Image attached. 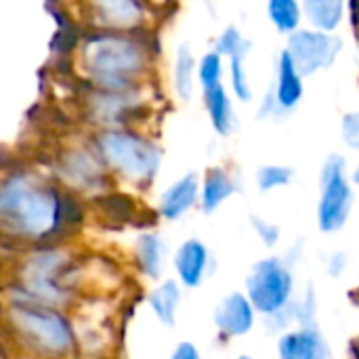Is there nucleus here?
<instances>
[{
	"mask_svg": "<svg viewBox=\"0 0 359 359\" xmlns=\"http://www.w3.org/2000/svg\"><path fill=\"white\" fill-rule=\"evenodd\" d=\"M0 215L4 225L27 238H48L65 227L63 198L55 189L32 185L25 175H13L0 191Z\"/></svg>",
	"mask_w": 359,
	"mask_h": 359,
	"instance_id": "obj_1",
	"label": "nucleus"
},
{
	"mask_svg": "<svg viewBox=\"0 0 359 359\" xmlns=\"http://www.w3.org/2000/svg\"><path fill=\"white\" fill-rule=\"evenodd\" d=\"M84 63L97 84L118 93L130 86L135 74L145 67V53L135 38L103 32L88 38L84 46Z\"/></svg>",
	"mask_w": 359,
	"mask_h": 359,
	"instance_id": "obj_2",
	"label": "nucleus"
},
{
	"mask_svg": "<svg viewBox=\"0 0 359 359\" xmlns=\"http://www.w3.org/2000/svg\"><path fill=\"white\" fill-rule=\"evenodd\" d=\"M8 322L15 332H19L32 347L44 353L61 355L74 345V334L69 324L53 309L36 303H13L8 309Z\"/></svg>",
	"mask_w": 359,
	"mask_h": 359,
	"instance_id": "obj_3",
	"label": "nucleus"
},
{
	"mask_svg": "<svg viewBox=\"0 0 359 359\" xmlns=\"http://www.w3.org/2000/svg\"><path fill=\"white\" fill-rule=\"evenodd\" d=\"M99 147L105 160L133 181H145L156 175L160 164V149L133 133H103Z\"/></svg>",
	"mask_w": 359,
	"mask_h": 359,
	"instance_id": "obj_4",
	"label": "nucleus"
},
{
	"mask_svg": "<svg viewBox=\"0 0 359 359\" xmlns=\"http://www.w3.org/2000/svg\"><path fill=\"white\" fill-rule=\"evenodd\" d=\"M250 303L269 316L288 307L292 294V276L280 259H265L252 267L246 280Z\"/></svg>",
	"mask_w": 359,
	"mask_h": 359,
	"instance_id": "obj_5",
	"label": "nucleus"
},
{
	"mask_svg": "<svg viewBox=\"0 0 359 359\" xmlns=\"http://www.w3.org/2000/svg\"><path fill=\"white\" fill-rule=\"evenodd\" d=\"M353 206V191L345 179V158L330 156L322 170V200L318 221L324 231H337L347 223Z\"/></svg>",
	"mask_w": 359,
	"mask_h": 359,
	"instance_id": "obj_6",
	"label": "nucleus"
},
{
	"mask_svg": "<svg viewBox=\"0 0 359 359\" xmlns=\"http://www.w3.org/2000/svg\"><path fill=\"white\" fill-rule=\"evenodd\" d=\"M343 46V40L337 36H328L322 32H297L288 40V53L299 69V74L309 76L322 67L332 65L339 50Z\"/></svg>",
	"mask_w": 359,
	"mask_h": 359,
	"instance_id": "obj_7",
	"label": "nucleus"
},
{
	"mask_svg": "<svg viewBox=\"0 0 359 359\" xmlns=\"http://www.w3.org/2000/svg\"><path fill=\"white\" fill-rule=\"evenodd\" d=\"M215 324L225 337H242L255 324V311L250 299L240 292H233L221 301L215 311Z\"/></svg>",
	"mask_w": 359,
	"mask_h": 359,
	"instance_id": "obj_8",
	"label": "nucleus"
},
{
	"mask_svg": "<svg viewBox=\"0 0 359 359\" xmlns=\"http://www.w3.org/2000/svg\"><path fill=\"white\" fill-rule=\"evenodd\" d=\"M175 265H177V273H179L181 282L187 288L200 286V282L204 280V273H206V265H208L206 246L198 240H187L179 248V252L175 257Z\"/></svg>",
	"mask_w": 359,
	"mask_h": 359,
	"instance_id": "obj_9",
	"label": "nucleus"
},
{
	"mask_svg": "<svg viewBox=\"0 0 359 359\" xmlns=\"http://www.w3.org/2000/svg\"><path fill=\"white\" fill-rule=\"evenodd\" d=\"M198 198V177L185 175L177 183H172L160 198V212L164 219L175 221L183 212H187Z\"/></svg>",
	"mask_w": 359,
	"mask_h": 359,
	"instance_id": "obj_10",
	"label": "nucleus"
},
{
	"mask_svg": "<svg viewBox=\"0 0 359 359\" xmlns=\"http://www.w3.org/2000/svg\"><path fill=\"white\" fill-rule=\"evenodd\" d=\"M303 97V80L288 50H282L278 63V88L276 101L282 109H292Z\"/></svg>",
	"mask_w": 359,
	"mask_h": 359,
	"instance_id": "obj_11",
	"label": "nucleus"
},
{
	"mask_svg": "<svg viewBox=\"0 0 359 359\" xmlns=\"http://www.w3.org/2000/svg\"><path fill=\"white\" fill-rule=\"evenodd\" d=\"M65 177L78 187H97L101 183V166L86 151H76L65 158Z\"/></svg>",
	"mask_w": 359,
	"mask_h": 359,
	"instance_id": "obj_12",
	"label": "nucleus"
},
{
	"mask_svg": "<svg viewBox=\"0 0 359 359\" xmlns=\"http://www.w3.org/2000/svg\"><path fill=\"white\" fill-rule=\"evenodd\" d=\"M236 183L223 168H210L204 179V189H202V208L206 212H212L236 191Z\"/></svg>",
	"mask_w": 359,
	"mask_h": 359,
	"instance_id": "obj_13",
	"label": "nucleus"
},
{
	"mask_svg": "<svg viewBox=\"0 0 359 359\" xmlns=\"http://www.w3.org/2000/svg\"><path fill=\"white\" fill-rule=\"evenodd\" d=\"M137 259L145 276L158 278L162 271V259H164V242L156 233H143L137 240Z\"/></svg>",
	"mask_w": 359,
	"mask_h": 359,
	"instance_id": "obj_14",
	"label": "nucleus"
},
{
	"mask_svg": "<svg viewBox=\"0 0 359 359\" xmlns=\"http://www.w3.org/2000/svg\"><path fill=\"white\" fill-rule=\"evenodd\" d=\"M95 8L103 15V19L118 27H133L143 17V6L130 0H114V2H99Z\"/></svg>",
	"mask_w": 359,
	"mask_h": 359,
	"instance_id": "obj_15",
	"label": "nucleus"
},
{
	"mask_svg": "<svg viewBox=\"0 0 359 359\" xmlns=\"http://www.w3.org/2000/svg\"><path fill=\"white\" fill-rule=\"evenodd\" d=\"M179 299H181V292H179L177 282H172V280L158 286L149 294V305L164 326H175V311L179 307Z\"/></svg>",
	"mask_w": 359,
	"mask_h": 359,
	"instance_id": "obj_16",
	"label": "nucleus"
},
{
	"mask_svg": "<svg viewBox=\"0 0 359 359\" xmlns=\"http://www.w3.org/2000/svg\"><path fill=\"white\" fill-rule=\"evenodd\" d=\"M206 107H208L215 130L219 135H229L231 124H233V114H231V101L223 86L206 90Z\"/></svg>",
	"mask_w": 359,
	"mask_h": 359,
	"instance_id": "obj_17",
	"label": "nucleus"
},
{
	"mask_svg": "<svg viewBox=\"0 0 359 359\" xmlns=\"http://www.w3.org/2000/svg\"><path fill=\"white\" fill-rule=\"evenodd\" d=\"M309 19L322 29H334L343 17V2L339 0H309L305 2Z\"/></svg>",
	"mask_w": 359,
	"mask_h": 359,
	"instance_id": "obj_18",
	"label": "nucleus"
},
{
	"mask_svg": "<svg viewBox=\"0 0 359 359\" xmlns=\"http://www.w3.org/2000/svg\"><path fill=\"white\" fill-rule=\"evenodd\" d=\"M194 55L189 50V44H181L177 53V63H175V88L181 99H189L194 93Z\"/></svg>",
	"mask_w": 359,
	"mask_h": 359,
	"instance_id": "obj_19",
	"label": "nucleus"
},
{
	"mask_svg": "<svg viewBox=\"0 0 359 359\" xmlns=\"http://www.w3.org/2000/svg\"><path fill=\"white\" fill-rule=\"evenodd\" d=\"M294 345H297L299 359H332L326 341L313 328H305V330L297 332L294 334Z\"/></svg>",
	"mask_w": 359,
	"mask_h": 359,
	"instance_id": "obj_20",
	"label": "nucleus"
},
{
	"mask_svg": "<svg viewBox=\"0 0 359 359\" xmlns=\"http://www.w3.org/2000/svg\"><path fill=\"white\" fill-rule=\"evenodd\" d=\"M267 13L280 32H292L301 21V6L294 0H271Z\"/></svg>",
	"mask_w": 359,
	"mask_h": 359,
	"instance_id": "obj_21",
	"label": "nucleus"
},
{
	"mask_svg": "<svg viewBox=\"0 0 359 359\" xmlns=\"http://www.w3.org/2000/svg\"><path fill=\"white\" fill-rule=\"evenodd\" d=\"M248 48H250V42L240 34L238 27L231 25V27H227V29L221 34L215 53H219V55H229L231 59H244V55L248 53Z\"/></svg>",
	"mask_w": 359,
	"mask_h": 359,
	"instance_id": "obj_22",
	"label": "nucleus"
},
{
	"mask_svg": "<svg viewBox=\"0 0 359 359\" xmlns=\"http://www.w3.org/2000/svg\"><path fill=\"white\" fill-rule=\"evenodd\" d=\"M198 72H200V80L204 84V90H212V88L221 86V72H223L221 69V55L219 53H208L202 59Z\"/></svg>",
	"mask_w": 359,
	"mask_h": 359,
	"instance_id": "obj_23",
	"label": "nucleus"
},
{
	"mask_svg": "<svg viewBox=\"0 0 359 359\" xmlns=\"http://www.w3.org/2000/svg\"><path fill=\"white\" fill-rule=\"evenodd\" d=\"M292 179V170L286 166H263L259 170V187L261 191H269L286 185Z\"/></svg>",
	"mask_w": 359,
	"mask_h": 359,
	"instance_id": "obj_24",
	"label": "nucleus"
},
{
	"mask_svg": "<svg viewBox=\"0 0 359 359\" xmlns=\"http://www.w3.org/2000/svg\"><path fill=\"white\" fill-rule=\"evenodd\" d=\"M101 202H103V206L107 208V212L111 215V219H128L130 212H133V200L126 198V196L114 194V196L103 198Z\"/></svg>",
	"mask_w": 359,
	"mask_h": 359,
	"instance_id": "obj_25",
	"label": "nucleus"
},
{
	"mask_svg": "<svg viewBox=\"0 0 359 359\" xmlns=\"http://www.w3.org/2000/svg\"><path fill=\"white\" fill-rule=\"evenodd\" d=\"M231 80H233V90H236V95H238L242 101H248L252 93H250V86H248L244 67H242V59H231Z\"/></svg>",
	"mask_w": 359,
	"mask_h": 359,
	"instance_id": "obj_26",
	"label": "nucleus"
},
{
	"mask_svg": "<svg viewBox=\"0 0 359 359\" xmlns=\"http://www.w3.org/2000/svg\"><path fill=\"white\" fill-rule=\"evenodd\" d=\"M250 223H252V227L257 229V233L261 236V240H263L267 246H276V244H278V240H280V229H278L276 225L263 221V219L257 217V215L250 217Z\"/></svg>",
	"mask_w": 359,
	"mask_h": 359,
	"instance_id": "obj_27",
	"label": "nucleus"
},
{
	"mask_svg": "<svg viewBox=\"0 0 359 359\" xmlns=\"http://www.w3.org/2000/svg\"><path fill=\"white\" fill-rule=\"evenodd\" d=\"M343 135H345V141L359 149V114H347L345 120H343Z\"/></svg>",
	"mask_w": 359,
	"mask_h": 359,
	"instance_id": "obj_28",
	"label": "nucleus"
},
{
	"mask_svg": "<svg viewBox=\"0 0 359 359\" xmlns=\"http://www.w3.org/2000/svg\"><path fill=\"white\" fill-rule=\"evenodd\" d=\"M280 359H299L297 345H294V334H286L280 341Z\"/></svg>",
	"mask_w": 359,
	"mask_h": 359,
	"instance_id": "obj_29",
	"label": "nucleus"
},
{
	"mask_svg": "<svg viewBox=\"0 0 359 359\" xmlns=\"http://www.w3.org/2000/svg\"><path fill=\"white\" fill-rule=\"evenodd\" d=\"M172 359H200V353L191 343H181L172 353Z\"/></svg>",
	"mask_w": 359,
	"mask_h": 359,
	"instance_id": "obj_30",
	"label": "nucleus"
},
{
	"mask_svg": "<svg viewBox=\"0 0 359 359\" xmlns=\"http://www.w3.org/2000/svg\"><path fill=\"white\" fill-rule=\"evenodd\" d=\"M343 265H345V255H343V252H337V255L330 259V267H328V269H330L332 276H339V273L343 271Z\"/></svg>",
	"mask_w": 359,
	"mask_h": 359,
	"instance_id": "obj_31",
	"label": "nucleus"
},
{
	"mask_svg": "<svg viewBox=\"0 0 359 359\" xmlns=\"http://www.w3.org/2000/svg\"><path fill=\"white\" fill-rule=\"evenodd\" d=\"M353 181H355V183H359V168L355 170V175H353Z\"/></svg>",
	"mask_w": 359,
	"mask_h": 359,
	"instance_id": "obj_32",
	"label": "nucleus"
},
{
	"mask_svg": "<svg viewBox=\"0 0 359 359\" xmlns=\"http://www.w3.org/2000/svg\"><path fill=\"white\" fill-rule=\"evenodd\" d=\"M240 359H250V358H240Z\"/></svg>",
	"mask_w": 359,
	"mask_h": 359,
	"instance_id": "obj_33",
	"label": "nucleus"
}]
</instances>
